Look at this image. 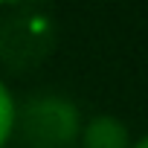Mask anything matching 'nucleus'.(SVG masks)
<instances>
[{"instance_id":"f257e3e1","label":"nucleus","mask_w":148,"mask_h":148,"mask_svg":"<svg viewBox=\"0 0 148 148\" xmlns=\"http://www.w3.org/2000/svg\"><path fill=\"white\" fill-rule=\"evenodd\" d=\"M82 125L79 108L67 96L41 93L18 105L15 134L23 136L21 148H76Z\"/></svg>"},{"instance_id":"f03ea898","label":"nucleus","mask_w":148,"mask_h":148,"mask_svg":"<svg viewBox=\"0 0 148 148\" xmlns=\"http://www.w3.org/2000/svg\"><path fill=\"white\" fill-rule=\"evenodd\" d=\"M6 12L9 18L0 23V61L15 70H26L52 49L55 26L38 9L15 12L9 6Z\"/></svg>"},{"instance_id":"7ed1b4c3","label":"nucleus","mask_w":148,"mask_h":148,"mask_svg":"<svg viewBox=\"0 0 148 148\" xmlns=\"http://www.w3.org/2000/svg\"><path fill=\"white\" fill-rule=\"evenodd\" d=\"M79 145L82 148H131V131L128 125L113 116V113H96L82 125L79 134Z\"/></svg>"},{"instance_id":"20e7f679","label":"nucleus","mask_w":148,"mask_h":148,"mask_svg":"<svg viewBox=\"0 0 148 148\" xmlns=\"http://www.w3.org/2000/svg\"><path fill=\"white\" fill-rule=\"evenodd\" d=\"M15 125H18V99H15L12 87L6 84V79L0 76V148L12 145Z\"/></svg>"},{"instance_id":"39448f33","label":"nucleus","mask_w":148,"mask_h":148,"mask_svg":"<svg viewBox=\"0 0 148 148\" xmlns=\"http://www.w3.org/2000/svg\"><path fill=\"white\" fill-rule=\"evenodd\" d=\"M131 148H148V134L145 136H139V139H134V145Z\"/></svg>"},{"instance_id":"423d86ee","label":"nucleus","mask_w":148,"mask_h":148,"mask_svg":"<svg viewBox=\"0 0 148 148\" xmlns=\"http://www.w3.org/2000/svg\"><path fill=\"white\" fill-rule=\"evenodd\" d=\"M6 9H9V6H6V3H0V12H6Z\"/></svg>"},{"instance_id":"0eeeda50","label":"nucleus","mask_w":148,"mask_h":148,"mask_svg":"<svg viewBox=\"0 0 148 148\" xmlns=\"http://www.w3.org/2000/svg\"><path fill=\"white\" fill-rule=\"evenodd\" d=\"M9 148H21V145H9Z\"/></svg>"}]
</instances>
